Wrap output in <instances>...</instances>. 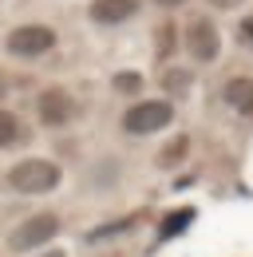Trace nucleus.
<instances>
[{
  "label": "nucleus",
  "mask_w": 253,
  "mask_h": 257,
  "mask_svg": "<svg viewBox=\"0 0 253 257\" xmlns=\"http://www.w3.org/2000/svg\"><path fill=\"white\" fill-rule=\"evenodd\" d=\"M8 186L16 194H48L60 186V166L48 159H24L8 170Z\"/></svg>",
  "instance_id": "1"
},
{
  "label": "nucleus",
  "mask_w": 253,
  "mask_h": 257,
  "mask_svg": "<svg viewBox=\"0 0 253 257\" xmlns=\"http://www.w3.org/2000/svg\"><path fill=\"white\" fill-rule=\"evenodd\" d=\"M225 103L237 107V111H253V79H245V75L229 79L225 83Z\"/></svg>",
  "instance_id": "8"
},
{
  "label": "nucleus",
  "mask_w": 253,
  "mask_h": 257,
  "mask_svg": "<svg viewBox=\"0 0 253 257\" xmlns=\"http://www.w3.org/2000/svg\"><path fill=\"white\" fill-rule=\"evenodd\" d=\"M155 4H162V8H178V4H186V0H155Z\"/></svg>",
  "instance_id": "15"
},
{
  "label": "nucleus",
  "mask_w": 253,
  "mask_h": 257,
  "mask_svg": "<svg viewBox=\"0 0 253 257\" xmlns=\"http://www.w3.org/2000/svg\"><path fill=\"white\" fill-rule=\"evenodd\" d=\"M139 87H143V75H139V71H119V75H115V91H139Z\"/></svg>",
  "instance_id": "12"
},
{
  "label": "nucleus",
  "mask_w": 253,
  "mask_h": 257,
  "mask_svg": "<svg viewBox=\"0 0 253 257\" xmlns=\"http://www.w3.org/2000/svg\"><path fill=\"white\" fill-rule=\"evenodd\" d=\"M241 44H253V16H245V20H241Z\"/></svg>",
  "instance_id": "14"
},
{
  "label": "nucleus",
  "mask_w": 253,
  "mask_h": 257,
  "mask_svg": "<svg viewBox=\"0 0 253 257\" xmlns=\"http://www.w3.org/2000/svg\"><path fill=\"white\" fill-rule=\"evenodd\" d=\"M135 0H95L91 4V20L95 24H123L126 16H135Z\"/></svg>",
  "instance_id": "7"
},
{
  "label": "nucleus",
  "mask_w": 253,
  "mask_h": 257,
  "mask_svg": "<svg viewBox=\"0 0 253 257\" xmlns=\"http://www.w3.org/2000/svg\"><path fill=\"white\" fill-rule=\"evenodd\" d=\"M190 218H194V210H174V214H170V222L162 225L158 233H162V237H174V233H178L182 225H190Z\"/></svg>",
  "instance_id": "11"
},
{
  "label": "nucleus",
  "mask_w": 253,
  "mask_h": 257,
  "mask_svg": "<svg viewBox=\"0 0 253 257\" xmlns=\"http://www.w3.org/2000/svg\"><path fill=\"white\" fill-rule=\"evenodd\" d=\"M162 87H166L170 95H186V91H190V71H182V67H170V71L162 75Z\"/></svg>",
  "instance_id": "9"
},
{
  "label": "nucleus",
  "mask_w": 253,
  "mask_h": 257,
  "mask_svg": "<svg viewBox=\"0 0 253 257\" xmlns=\"http://www.w3.org/2000/svg\"><path fill=\"white\" fill-rule=\"evenodd\" d=\"M52 44H56V32L44 28V24H20V28L8 32V52H12V56H24V60L44 56Z\"/></svg>",
  "instance_id": "4"
},
{
  "label": "nucleus",
  "mask_w": 253,
  "mask_h": 257,
  "mask_svg": "<svg viewBox=\"0 0 253 257\" xmlns=\"http://www.w3.org/2000/svg\"><path fill=\"white\" fill-rule=\"evenodd\" d=\"M170 119H174V107L166 99H147V103H135L123 115V127L131 135H151V131H162Z\"/></svg>",
  "instance_id": "2"
},
{
  "label": "nucleus",
  "mask_w": 253,
  "mask_h": 257,
  "mask_svg": "<svg viewBox=\"0 0 253 257\" xmlns=\"http://www.w3.org/2000/svg\"><path fill=\"white\" fill-rule=\"evenodd\" d=\"M218 8H233V4H241V0H214Z\"/></svg>",
  "instance_id": "16"
},
{
  "label": "nucleus",
  "mask_w": 253,
  "mask_h": 257,
  "mask_svg": "<svg viewBox=\"0 0 253 257\" xmlns=\"http://www.w3.org/2000/svg\"><path fill=\"white\" fill-rule=\"evenodd\" d=\"M182 151H186V139H174V143L162 151V166H174V162H182Z\"/></svg>",
  "instance_id": "13"
},
{
  "label": "nucleus",
  "mask_w": 253,
  "mask_h": 257,
  "mask_svg": "<svg viewBox=\"0 0 253 257\" xmlns=\"http://www.w3.org/2000/svg\"><path fill=\"white\" fill-rule=\"evenodd\" d=\"M16 135H20V119L12 111H0V147L16 143Z\"/></svg>",
  "instance_id": "10"
},
{
  "label": "nucleus",
  "mask_w": 253,
  "mask_h": 257,
  "mask_svg": "<svg viewBox=\"0 0 253 257\" xmlns=\"http://www.w3.org/2000/svg\"><path fill=\"white\" fill-rule=\"evenodd\" d=\"M56 233H60V218H56V214H36V218H28L24 225H16V233H12V249L32 253V249L48 245Z\"/></svg>",
  "instance_id": "3"
},
{
  "label": "nucleus",
  "mask_w": 253,
  "mask_h": 257,
  "mask_svg": "<svg viewBox=\"0 0 253 257\" xmlns=\"http://www.w3.org/2000/svg\"><path fill=\"white\" fill-rule=\"evenodd\" d=\"M40 257H63V249H52V253H40Z\"/></svg>",
  "instance_id": "17"
},
{
  "label": "nucleus",
  "mask_w": 253,
  "mask_h": 257,
  "mask_svg": "<svg viewBox=\"0 0 253 257\" xmlns=\"http://www.w3.org/2000/svg\"><path fill=\"white\" fill-rule=\"evenodd\" d=\"M36 111H40V123H44V127H63V123L71 119L75 103H71V95H67V91H60V87H48V91H40Z\"/></svg>",
  "instance_id": "5"
},
{
  "label": "nucleus",
  "mask_w": 253,
  "mask_h": 257,
  "mask_svg": "<svg viewBox=\"0 0 253 257\" xmlns=\"http://www.w3.org/2000/svg\"><path fill=\"white\" fill-rule=\"evenodd\" d=\"M186 52L194 56V60H202V64H210V60L218 56V32H214L210 20L186 24Z\"/></svg>",
  "instance_id": "6"
}]
</instances>
